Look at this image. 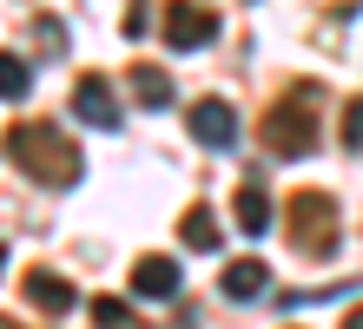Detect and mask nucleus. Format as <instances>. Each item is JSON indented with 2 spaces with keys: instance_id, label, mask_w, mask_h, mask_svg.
I'll return each instance as SVG.
<instances>
[{
  "instance_id": "7ed1b4c3",
  "label": "nucleus",
  "mask_w": 363,
  "mask_h": 329,
  "mask_svg": "<svg viewBox=\"0 0 363 329\" xmlns=\"http://www.w3.org/2000/svg\"><path fill=\"white\" fill-rule=\"evenodd\" d=\"M291 244L304 257H330L337 250V197L330 191H297L291 197Z\"/></svg>"
},
{
  "instance_id": "20e7f679",
  "label": "nucleus",
  "mask_w": 363,
  "mask_h": 329,
  "mask_svg": "<svg viewBox=\"0 0 363 329\" xmlns=\"http://www.w3.org/2000/svg\"><path fill=\"white\" fill-rule=\"evenodd\" d=\"M211 40H218V13L211 7H199V0H172L165 7V47L172 53H199Z\"/></svg>"
},
{
  "instance_id": "dca6fc26",
  "label": "nucleus",
  "mask_w": 363,
  "mask_h": 329,
  "mask_svg": "<svg viewBox=\"0 0 363 329\" xmlns=\"http://www.w3.org/2000/svg\"><path fill=\"white\" fill-rule=\"evenodd\" d=\"M344 329H363V310H350V316H344Z\"/></svg>"
},
{
  "instance_id": "9d476101",
  "label": "nucleus",
  "mask_w": 363,
  "mask_h": 329,
  "mask_svg": "<svg viewBox=\"0 0 363 329\" xmlns=\"http://www.w3.org/2000/svg\"><path fill=\"white\" fill-rule=\"evenodd\" d=\"M231 217H238L245 237H264V231H271V191H264L258 178H245L238 191H231Z\"/></svg>"
},
{
  "instance_id": "2eb2a0df",
  "label": "nucleus",
  "mask_w": 363,
  "mask_h": 329,
  "mask_svg": "<svg viewBox=\"0 0 363 329\" xmlns=\"http://www.w3.org/2000/svg\"><path fill=\"white\" fill-rule=\"evenodd\" d=\"M337 139H344L350 151H363V93H357V99L344 105V132H337Z\"/></svg>"
},
{
  "instance_id": "ddd939ff",
  "label": "nucleus",
  "mask_w": 363,
  "mask_h": 329,
  "mask_svg": "<svg viewBox=\"0 0 363 329\" xmlns=\"http://www.w3.org/2000/svg\"><path fill=\"white\" fill-rule=\"evenodd\" d=\"M27 86H33L27 59H20V53H0V99H27Z\"/></svg>"
},
{
  "instance_id": "f3484780",
  "label": "nucleus",
  "mask_w": 363,
  "mask_h": 329,
  "mask_svg": "<svg viewBox=\"0 0 363 329\" xmlns=\"http://www.w3.org/2000/svg\"><path fill=\"white\" fill-rule=\"evenodd\" d=\"M0 270H7V244H0Z\"/></svg>"
},
{
  "instance_id": "423d86ee",
  "label": "nucleus",
  "mask_w": 363,
  "mask_h": 329,
  "mask_svg": "<svg viewBox=\"0 0 363 329\" xmlns=\"http://www.w3.org/2000/svg\"><path fill=\"white\" fill-rule=\"evenodd\" d=\"M73 112H79V125L113 132V125H119V93H113V79H106V73H79V86H73Z\"/></svg>"
},
{
  "instance_id": "0eeeda50",
  "label": "nucleus",
  "mask_w": 363,
  "mask_h": 329,
  "mask_svg": "<svg viewBox=\"0 0 363 329\" xmlns=\"http://www.w3.org/2000/svg\"><path fill=\"white\" fill-rule=\"evenodd\" d=\"M27 303H33L40 316H67L73 303H79V290H73L60 270H47V263H40V270H27Z\"/></svg>"
},
{
  "instance_id": "6e6552de",
  "label": "nucleus",
  "mask_w": 363,
  "mask_h": 329,
  "mask_svg": "<svg viewBox=\"0 0 363 329\" xmlns=\"http://www.w3.org/2000/svg\"><path fill=\"white\" fill-rule=\"evenodd\" d=\"M133 296L139 303H172L179 296V263L172 257H139L133 263Z\"/></svg>"
},
{
  "instance_id": "a211bd4d",
  "label": "nucleus",
  "mask_w": 363,
  "mask_h": 329,
  "mask_svg": "<svg viewBox=\"0 0 363 329\" xmlns=\"http://www.w3.org/2000/svg\"><path fill=\"white\" fill-rule=\"evenodd\" d=\"M0 329H20V323H7V316H0Z\"/></svg>"
},
{
  "instance_id": "f257e3e1",
  "label": "nucleus",
  "mask_w": 363,
  "mask_h": 329,
  "mask_svg": "<svg viewBox=\"0 0 363 329\" xmlns=\"http://www.w3.org/2000/svg\"><path fill=\"white\" fill-rule=\"evenodd\" d=\"M7 158H13L20 171H27L33 185H53V191L79 185V171H86L79 145H73L60 125H47V119H20V125L7 132Z\"/></svg>"
},
{
  "instance_id": "f8f14e48",
  "label": "nucleus",
  "mask_w": 363,
  "mask_h": 329,
  "mask_svg": "<svg viewBox=\"0 0 363 329\" xmlns=\"http://www.w3.org/2000/svg\"><path fill=\"white\" fill-rule=\"evenodd\" d=\"M179 244H185V250H205V257H211V250L225 244V224H218V211H211V204H191V211L179 217Z\"/></svg>"
},
{
  "instance_id": "9b49d317",
  "label": "nucleus",
  "mask_w": 363,
  "mask_h": 329,
  "mask_svg": "<svg viewBox=\"0 0 363 329\" xmlns=\"http://www.w3.org/2000/svg\"><path fill=\"white\" fill-rule=\"evenodd\" d=\"M125 86H133V99L145 105V112H165V105L179 99V93H172V73H159L152 59H139L133 73H125Z\"/></svg>"
},
{
  "instance_id": "1a4fd4ad",
  "label": "nucleus",
  "mask_w": 363,
  "mask_h": 329,
  "mask_svg": "<svg viewBox=\"0 0 363 329\" xmlns=\"http://www.w3.org/2000/svg\"><path fill=\"white\" fill-rule=\"evenodd\" d=\"M271 290V263L264 257H238V263H225V277H218V296L231 303H258Z\"/></svg>"
},
{
  "instance_id": "f03ea898",
  "label": "nucleus",
  "mask_w": 363,
  "mask_h": 329,
  "mask_svg": "<svg viewBox=\"0 0 363 329\" xmlns=\"http://www.w3.org/2000/svg\"><path fill=\"white\" fill-rule=\"evenodd\" d=\"M264 151L271 158H311L317 151V86H291L264 112Z\"/></svg>"
},
{
  "instance_id": "39448f33",
  "label": "nucleus",
  "mask_w": 363,
  "mask_h": 329,
  "mask_svg": "<svg viewBox=\"0 0 363 329\" xmlns=\"http://www.w3.org/2000/svg\"><path fill=\"white\" fill-rule=\"evenodd\" d=\"M185 125H191V139H199L205 151H231L238 145V112H231V99H199L185 112Z\"/></svg>"
},
{
  "instance_id": "4468645a",
  "label": "nucleus",
  "mask_w": 363,
  "mask_h": 329,
  "mask_svg": "<svg viewBox=\"0 0 363 329\" xmlns=\"http://www.w3.org/2000/svg\"><path fill=\"white\" fill-rule=\"evenodd\" d=\"M93 329H133V310H125L119 296H99L93 303Z\"/></svg>"
}]
</instances>
